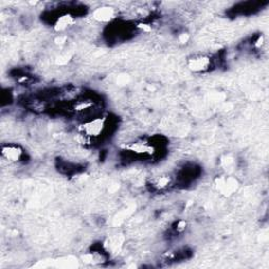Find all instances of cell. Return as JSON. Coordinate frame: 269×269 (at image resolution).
I'll return each instance as SVG.
<instances>
[{
	"mask_svg": "<svg viewBox=\"0 0 269 269\" xmlns=\"http://www.w3.org/2000/svg\"><path fill=\"white\" fill-rule=\"evenodd\" d=\"M240 183L235 177L232 175H221L215 179V187L220 195L231 197L239 189Z\"/></svg>",
	"mask_w": 269,
	"mask_h": 269,
	"instance_id": "obj_1",
	"label": "cell"
},
{
	"mask_svg": "<svg viewBox=\"0 0 269 269\" xmlns=\"http://www.w3.org/2000/svg\"><path fill=\"white\" fill-rule=\"evenodd\" d=\"M212 65H213L212 57L205 54L194 55L192 57H189L187 60L188 69L196 74L205 73V72L209 71V69L212 68Z\"/></svg>",
	"mask_w": 269,
	"mask_h": 269,
	"instance_id": "obj_2",
	"label": "cell"
},
{
	"mask_svg": "<svg viewBox=\"0 0 269 269\" xmlns=\"http://www.w3.org/2000/svg\"><path fill=\"white\" fill-rule=\"evenodd\" d=\"M1 156L9 163H18L24 156L23 148L18 144L9 143L1 147Z\"/></svg>",
	"mask_w": 269,
	"mask_h": 269,
	"instance_id": "obj_3",
	"label": "cell"
},
{
	"mask_svg": "<svg viewBox=\"0 0 269 269\" xmlns=\"http://www.w3.org/2000/svg\"><path fill=\"white\" fill-rule=\"evenodd\" d=\"M106 128V119L104 118H95L85 122L82 126L83 134L88 137H99Z\"/></svg>",
	"mask_w": 269,
	"mask_h": 269,
	"instance_id": "obj_4",
	"label": "cell"
},
{
	"mask_svg": "<svg viewBox=\"0 0 269 269\" xmlns=\"http://www.w3.org/2000/svg\"><path fill=\"white\" fill-rule=\"evenodd\" d=\"M115 16L116 11L110 6H101V8L96 9L93 13L94 19L99 22H109L113 20Z\"/></svg>",
	"mask_w": 269,
	"mask_h": 269,
	"instance_id": "obj_5",
	"label": "cell"
},
{
	"mask_svg": "<svg viewBox=\"0 0 269 269\" xmlns=\"http://www.w3.org/2000/svg\"><path fill=\"white\" fill-rule=\"evenodd\" d=\"M173 184V178L169 175H161L156 177L152 180L150 183V186L156 192H163V190H166Z\"/></svg>",
	"mask_w": 269,
	"mask_h": 269,
	"instance_id": "obj_6",
	"label": "cell"
},
{
	"mask_svg": "<svg viewBox=\"0 0 269 269\" xmlns=\"http://www.w3.org/2000/svg\"><path fill=\"white\" fill-rule=\"evenodd\" d=\"M74 22H75V19L72 15L70 14L61 15L60 17L57 18L55 23V30L57 32H62L64 30H67L69 27H71L72 24H74Z\"/></svg>",
	"mask_w": 269,
	"mask_h": 269,
	"instance_id": "obj_7",
	"label": "cell"
},
{
	"mask_svg": "<svg viewBox=\"0 0 269 269\" xmlns=\"http://www.w3.org/2000/svg\"><path fill=\"white\" fill-rule=\"evenodd\" d=\"M222 165L225 167L226 170H231V168L234 165V159L231 156H226L224 159L222 160Z\"/></svg>",
	"mask_w": 269,
	"mask_h": 269,
	"instance_id": "obj_8",
	"label": "cell"
},
{
	"mask_svg": "<svg viewBox=\"0 0 269 269\" xmlns=\"http://www.w3.org/2000/svg\"><path fill=\"white\" fill-rule=\"evenodd\" d=\"M187 39H188V36H187V34H182V35L180 36V41H181L182 43H184V42H186V41H187Z\"/></svg>",
	"mask_w": 269,
	"mask_h": 269,
	"instance_id": "obj_9",
	"label": "cell"
}]
</instances>
